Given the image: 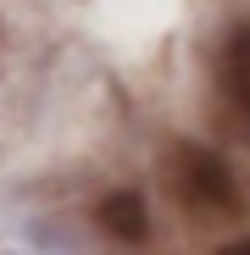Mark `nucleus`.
Listing matches in <instances>:
<instances>
[{
	"label": "nucleus",
	"mask_w": 250,
	"mask_h": 255,
	"mask_svg": "<svg viewBox=\"0 0 250 255\" xmlns=\"http://www.w3.org/2000/svg\"><path fill=\"white\" fill-rule=\"evenodd\" d=\"M167 189H173L195 217H245L239 172L200 139H173V150H167Z\"/></svg>",
	"instance_id": "f257e3e1"
},
{
	"label": "nucleus",
	"mask_w": 250,
	"mask_h": 255,
	"mask_svg": "<svg viewBox=\"0 0 250 255\" xmlns=\"http://www.w3.org/2000/svg\"><path fill=\"white\" fill-rule=\"evenodd\" d=\"M95 222H100L111 239H122V244H145V239H150V211H145V194H134V189L106 194V200L95 205Z\"/></svg>",
	"instance_id": "f03ea898"
},
{
	"label": "nucleus",
	"mask_w": 250,
	"mask_h": 255,
	"mask_svg": "<svg viewBox=\"0 0 250 255\" xmlns=\"http://www.w3.org/2000/svg\"><path fill=\"white\" fill-rule=\"evenodd\" d=\"M223 89H228V100L250 117V22H239V28L223 39Z\"/></svg>",
	"instance_id": "7ed1b4c3"
},
{
	"label": "nucleus",
	"mask_w": 250,
	"mask_h": 255,
	"mask_svg": "<svg viewBox=\"0 0 250 255\" xmlns=\"http://www.w3.org/2000/svg\"><path fill=\"white\" fill-rule=\"evenodd\" d=\"M217 255H250V233H245V239H228V244H223Z\"/></svg>",
	"instance_id": "20e7f679"
}]
</instances>
